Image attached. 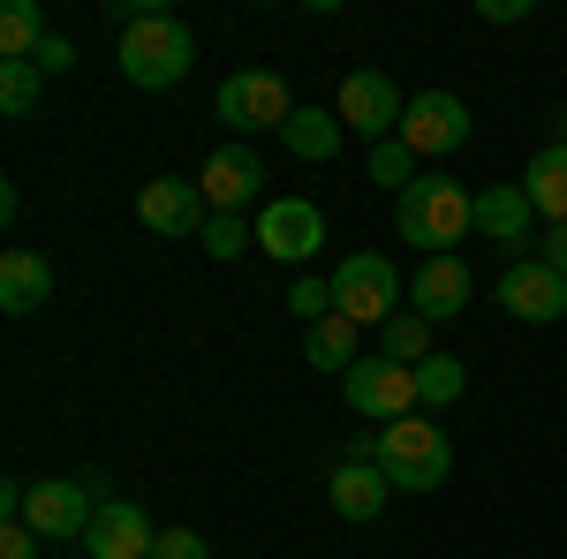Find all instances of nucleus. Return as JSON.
Instances as JSON below:
<instances>
[{"label": "nucleus", "instance_id": "nucleus-1", "mask_svg": "<svg viewBox=\"0 0 567 559\" xmlns=\"http://www.w3.org/2000/svg\"><path fill=\"white\" fill-rule=\"evenodd\" d=\"M393 227L424 258H454V242H470V227H477V197L454 174H416L401 189V205H393Z\"/></svg>", "mask_w": 567, "mask_h": 559}, {"label": "nucleus", "instance_id": "nucleus-2", "mask_svg": "<svg viewBox=\"0 0 567 559\" xmlns=\"http://www.w3.org/2000/svg\"><path fill=\"white\" fill-rule=\"evenodd\" d=\"M114 61H122V76L136 91H175L189 76V61H197V39H189V23H175L167 8H136L130 23H122Z\"/></svg>", "mask_w": 567, "mask_h": 559}, {"label": "nucleus", "instance_id": "nucleus-3", "mask_svg": "<svg viewBox=\"0 0 567 559\" xmlns=\"http://www.w3.org/2000/svg\"><path fill=\"white\" fill-rule=\"evenodd\" d=\"M393 491H439L454 476V438L432 424V416H401V424H379V454Z\"/></svg>", "mask_w": 567, "mask_h": 559}, {"label": "nucleus", "instance_id": "nucleus-4", "mask_svg": "<svg viewBox=\"0 0 567 559\" xmlns=\"http://www.w3.org/2000/svg\"><path fill=\"white\" fill-rule=\"evenodd\" d=\"M91 515H99V476H45V484H31V499H23V521L39 529L45 545H84Z\"/></svg>", "mask_w": 567, "mask_h": 559}, {"label": "nucleus", "instance_id": "nucleus-5", "mask_svg": "<svg viewBox=\"0 0 567 559\" xmlns=\"http://www.w3.org/2000/svg\"><path fill=\"white\" fill-rule=\"evenodd\" d=\"M333 114H341V130H349V136H371V144H386V136H401V114H409V99H401V84H393L386 69H355V76H341V99H333Z\"/></svg>", "mask_w": 567, "mask_h": 559}, {"label": "nucleus", "instance_id": "nucleus-6", "mask_svg": "<svg viewBox=\"0 0 567 559\" xmlns=\"http://www.w3.org/2000/svg\"><path fill=\"white\" fill-rule=\"evenodd\" d=\"M288 114H296V99H288V84H280L272 69H235V76L219 84V122L235 136L288 130Z\"/></svg>", "mask_w": 567, "mask_h": 559}, {"label": "nucleus", "instance_id": "nucleus-7", "mask_svg": "<svg viewBox=\"0 0 567 559\" xmlns=\"http://www.w3.org/2000/svg\"><path fill=\"white\" fill-rule=\"evenodd\" d=\"M333 310L355 318V325H386L401 310V272H393L379 250H355L341 272H333Z\"/></svg>", "mask_w": 567, "mask_h": 559}, {"label": "nucleus", "instance_id": "nucleus-8", "mask_svg": "<svg viewBox=\"0 0 567 559\" xmlns=\"http://www.w3.org/2000/svg\"><path fill=\"white\" fill-rule=\"evenodd\" d=\"M341 393H349L355 416H371V424H401V416H416V408H424V401H416V371H409V363H393V355L355 363L349 379H341Z\"/></svg>", "mask_w": 567, "mask_h": 559}, {"label": "nucleus", "instance_id": "nucleus-9", "mask_svg": "<svg viewBox=\"0 0 567 559\" xmlns=\"http://www.w3.org/2000/svg\"><path fill=\"white\" fill-rule=\"evenodd\" d=\"M401 144H409L416 159H446V152H462V144H470V106H462L454 91H416L409 114H401Z\"/></svg>", "mask_w": 567, "mask_h": 559}, {"label": "nucleus", "instance_id": "nucleus-10", "mask_svg": "<svg viewBox=\"0 0 567 559\" xmlns=\"http://www.w3.org/2000/svg\"><path fill=\"white\" fill-rule=\"evenodd\" d=\"M499 310L523 318V325H560L567 318V280L545 258H515L499 272Z\"/></svg>", "mask_w": 567, "mask_h": 559}, {"label": "nucleus", "instance_id": "nucleus-11", "mask_svg": "<svg viewBox=\"0 0 567 559\" xmlns=\"http://www.w3.org/2000/svg\"><path fill=\"white\" fill-rule=\"evenodd\" d=\"M318 242H326V213H318L310 197H280V205L258 213V250L265 258L303 265V258H318Z\"/></svg>", "mask_w": 567, "mask_h": 559}, {"label": "nucleus", "instance_id": "nucleus-12", "mask_svg": "<svg viewBox=\"0 0 567 559\" xmlns=\"http://www.w3.org/2000/svg\"><path fill=\"white\" fill-rule=\"evenodd\" d=\"M136 219L152 227V235H205V219H213V205H205V189L197 182H182V174H159V182H144V197H136Z\"/></svg>", "mask_w": 567, "mask_h": 559}, {"label": "nucleus", "instance_id": "nucleus-13", "mask_svg": "<svg viewBox=\"0 0 567 559\" xmlns=\"http://www.w3.org/2000/svg\"><path fill=\"white\" fill-rule=\"evenodd\" d=\"M152 545H159V529L144 521V507H130V499H99V515H91V529H84L91 559H152Z\"/></svg>", "mask_w": 567, "mask_h": 559}, {"label": "nucleus", "instance_id": "nucleus-14", "mask_svg": "<svg viewBox=\"0 0 567 559\" xmlns=\"http://www.w3.org/2000/svg\"><path fill=\"white\" fill-rule=\"evenodd\" d=\"M258 182H265V159L250 144H219L213 159H205V174H197V189H205L213 213H243L258 197Z\"/></svg>", "mask_w": 567, "mask_h": 559}, {"label": "nucleus", "instance_id": "nucleus-15", "mask_svg": "<svg viewBox=\"0 0 567 559\" xmlns=\"http://www.w3.org/2000/svg\"><path fill=\"white\" fill-rule=\"evenodd\" d=\"M409 302H416V318H432V325L462 318V310H470V265L462 258H424L416 280H409Z\"/></svg>", "mask_w": 567, "mask_h": 559}, {"label": "nucleus", "instance_id": "nucleus-16", "mask_svg": "<svg viewBox=\"0 0 567 559\" xmlns=\"http://www.w3.org/2000/svg\"><path fill=\"white\" fill-rule=\"evenodd\" d=\"M326 499H333V515H341V521H379V515H386V499H393V484H386L379 462H341L333 484H326Z\"/></svg>", "mask_w": 567, "mask_h": 559}, {"label": "nucleus", "instance_id": "nucleus-17", "mask_svg": "<svg viewBox=\"0 0 567 559\" xmlns=\"http://www.w3.org/2000/svg\"><path fill=\"white\" fill-rule=\"evenodd\" d=\"M529 219H537V205H529L523 182L477 189V235L484 242H529Z\"/></svg>", "mask_w": 567, "mask_h": 559}, {"label": "nucleus", "instance_id": "nucleus-18", "mask_svg": "<svg viewBox=\"0 0 567 559\" xmlns=\"http://www.w3.org/2000/svg\"><path fill=\"white\" fill-rule=\"evenodd\" d=\"M523 189H529V205H537L545 227H567V136H553V144L529 159Z\"/></svg>", "mask_w": 567, "mask_h": 559}, {"label": "nucleus", "instance_id": "nucleus-19", "mask_svg": "<svg viewBox=\"0 0 567 559\" xmlns=\"http://www.w3.org/2000/svg\"><path fill=\"white\" fill-rule=\"evenodd\" d=\"M280 136H288V152H296V159H310V167L341 159V144H349V130H341V114H333V106H296Z\"/></svg>", "mask_w": 567, "mask_h": 559}, {"label": "nucleus", "instance_id": "nucleus-20", "mask_svg": "<svg viewBox=\"0 0 567 559\" xmlns=\"http://www.w3.org/2000/svg\"><path fill=\"white\" fill-rule=\"evenodd\" d=\"M45 296H53V265H45L39 250H8V258H0V310L23 318V310H39Z\"/></svg>", "mask_w": 567, "mask_h": 559}, {"label": "nucleus", "instance_id": "nucleus-21", "mask_svg": "<svg viewBox=\"0 0 567 559\" xmlns=\"http://www.w3.org/2000/svg\"><path fill=\"white\" fill-rule=\"evenodd\" d=\"M355 333H363V325H355V318H341V310H333V318H318V325L303 333V363L341 371V379H349L355 363H363V355H355Z\"/></svg>", "mask_w": 567, "mask_h": 559}, {"label": "nucleus", "instance_id": "nucleus-22", "mask_svg": "<svg viewBox=\"0 0 567 559\" xmlns=\"http://www.w3.org/2000/svg\"><path fill=\"white\" fill-rule=\"evenodd\" d=\"M45 39H53V31H45L39 0H8V8H0V61H39Z\"/></svg>", "mask_w": 567, "mask_h": 559}, {"label": "nucleus", "instance_id": "nucleus-23", "mask_svg": "<svg viewBox=\"0 0 567 559\" xmlns=\"http://www.w3.org/2000/svg\"><path fill=\"white\" fill-rule=\"evenodd\" d=\"M379 341H386V355H393V363H409V371L439 355V348H432V318H416V310H393L386 325H379Z\"/></svg>", "mask_w": 567, "mask_h": 559}, {"label": "nucleus", "instance_id": "nucleus-24", "mask_svg": "<svg viewBox=\"0 0 567 559\" xmlns=\"http://www.w3.org/2000/svg\"><path fill=\"white\" fill-rule=\"evenodd\" d=\"M470 393V363L462 355H432V363H416V401L424 408H454Z\"/></svg>", "mask_w": 567, "mask_h": 559}, {"label": "nucleus", "instance_id": "nucleus-25", "mask_svg": "<svg viewBox=\"0 0 567 559\" xmlns=\"http://www.w3.org/2000/svg\"><path fill=\"white\" fill-rule=\"evenodd\" d=\"M39 91H45L39 61H0V114H8V122H23V114L39 106Z\"/></svg>", "mask_w": 567, "mask_h": 559}, {"label": "nucleus", "instance_id": "nucleus-26", "mask_svg": "<svg viewBox=\"0 0 567 559\" xmlns=\"http://www.w3.org/2000/svg\"><path fill=\"white\" fill-rule=\"evenodd\" d=\"M363 174H371L379 189H409V182H416V152H409L401 136H386V144H371V159H363Z\"/></svg>", "mask_w": 567, "mask_h": 559}, {"label": "nucleus", "instance_id": "nucleus-27", "mask_svg": "<svg viewBox=\"0 0 567 559\" xmlns=\"http://www.w3.org/2000/svg\"><path fill=\"white\" fill-rule=\"evenodd\" d=\"M197 242H205L213 258H243V250L258 242V227H243V213H213V219H205V235H197Z\"/></svg>", "mask_w": 567, "mask_h": 559}, {"label": "nucleus", "instance_id": "nucleus-28", "mask_svg": "<svg viewBox=\"0 0 567 559\" xmlns=\"http://www.w3.org/2000/svg\"><path fill=\"white\" fill-rule=\"evenodd\" d=\"M288 310H296L303 325L333 318V280H296V288H288Z\"/></svg>", "mask_w": 567, "mask_h": 559}, {"label": "nucleus", "instance_id": "nucleus-29", "mask_svg": "<svg viewBox=\"0 0 567 559\" xmlns=\"http://www.w3.org/2000/svg\"><path fill=\"white\" fill-rule=\"evenodd\" d=\"M152 559H213V545H205L197 529H167V537L152 545Z\"/></svg>", "mask_w": 567, "mask_h": 559}, {"label": "nucleus", "instance_id": "nucleus-30", "mask_svg": "<svg viewBox=\"0 0 567 559\" xmlns=\"http://www.w3.org/2000/svg\"><path fill=\"white\" fill-rule=\"evenodd\" d=\"M39 529H31V521H8V529H0V559H39Z\"/></svg>", "mask_w": 567, "mask_h": 559}, {"label": "nucleus", "instance_id": "nucleus-31", "mask_svg": "<svg viewBox=\"0 0 567 559\" xmlns=\"http://www.w3.org/2000/svg\"><path fill=\"white\" fill-rule=\"evenodd\" d=\"M39 69H45V76H69V69H76V45H69L61 31H53V39L39 45Z\"/></svg>", "mask_w": 567, "mask_h": 559}, {"label": "nucleus", "instance_id": "nucleus-32", "mask_svg": "<svg viewBox=\"0 0 567 559\" xmlns=\"http://www.w3.org/2000/svg\"><path fill=\"white\" fill-rule=\"evenodd\" d=\"M537 258H545V265L567 280V227H545V235H537Z\"/></svg>", "mask_w": 567, "mask_h": 559}, {"label": "nucleus", "instance_id": "nucleus-33", "mask_svg": "<svg viewBox=\"0 0 567 559\" xmlns=\"http://www.w3.org/2000/svg\"><path fill=\"white\" fill-rule=\"evenodd\" d=\"M477 15H484V23H523L529 0H477Z\"/></svg>", "mask_w": 567, "mask_h": 559}]
</instances>
